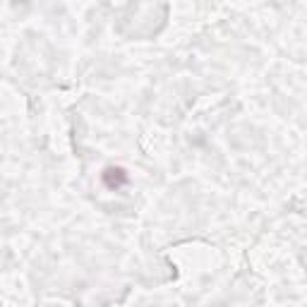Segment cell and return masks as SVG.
<instances>
[{"mask_svg": "<svg viewBox=\"0 0 307 307\" xmlns=\"http://www.w3.org/2000/svg\"><path fill=\"white\" fill-rule=\"evenodd\" d=\"M101 180L108 190H120L128 185V171L120 168V166H108L103 173H101Z\"/></svg>", "mask_w": 307, "mask_h": 307, "instance_id": "1", "label": "cell"}]
</instances>
